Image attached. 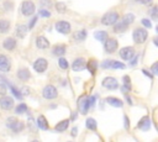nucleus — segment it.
I'll use <instances>...</instances> for the list:
<instances>
[{"label": "nucleus", "instance_id": "obj_1", "mask_svg": "<svg viewBox=\"0 0 158 142\" xmlns=\"http://www.w3.org/2000/svg\"><path fill=\"white\" fill-rule=\"evenodd\" d=\"M95 104V96H88V95H81L78 99V109L79 112L85 115L88 110Z\"/></svg>", "mask_w": 158, "mask_h": 142}, {"label": "nucleus", "instance_id": "obj_2", "mask_svg": "<svg viewBox=\"0 0 158 142\" xmlns=\"http://www.w3.org/2000/svg\"><path fill=\"white\" fill-rule=\"evenodd\" d=\"M133 20H135V15H133V14H131V12L126 14V15L122 17V20H121L118 23H116V25L114 26V31H115V32H122V31H125V30L133 22Z\"/></svg>", "mask_w": 158, "mask_h": 142}, {"label": "nucleus", "instance_id": "obj_3", "mask_svg": "<svg viewBox=\"0 0 158 142\" xmlns=\"http://www.w3.org/2000/svg\"><path fill=\"white\" fill-rule=\"evenodd\" d=\"M132 37H133L135 43L142 44V43L146 42V40H147V37H148L147 30H144V28H142V27H137V28H135V31H133V33H132Z\"/></svg>", "mask_w": 158, "mask_h": 142}, {"label": "nucleus", "instance_id": "obj_4", "mask_svg": "<svg viewBox=\"0 0 158 142\" xmlns=\"http://www.w3.org/2000/svg\"><path fill=\"white\" fill-rule=\"evenodd\" d=\"M117 20H118V14L116 11H110L101 17V23L106 26H112L117 22Z\"/></svg>", "mask_w": 158, "mask_h": 142}, {"label": "nucleus", "instance_id": "obj_5", "mask_svg": "<svg viewBox=\"0 0 158 142\" xmlns=\"http://www.w3.org/2000/svg\"><path fill=\"white\" fill-rule=\"evenodd\" d=\"M42 95H43L44 99L52 100V99H56V98L58 96V91H57L56 86L48 84V85H46V86L43 88V90H42Z\"/></svg>", "mask_w": 158, "mask_h": 142}, {"label": "nucleus", "instance_id": "obj_6", "mask_svg": "<svg viewBox=\"0 0 158 142\" xmlns=\"http://www.w3.org/2000/svg\"><path fill=\"white\" fill-rule=\"evenodd\" d=\"M7 127H10L14 132H20L23 130L25 123L20 120H16L15 117H10V119H7Z\"/></svg>", "mask_w": 158, "mask_h": 142}, {"label": "nucleus", "instance_id": "obj_7", "mask_svg": "<svg viewBox=\"0 0 158 142\" xmlns=\"http://www.w3.org/2000/svg\"><path fill=\"white\" fill-rule=\"evenodd\" d=\"M21 12L23 16H32L35 12V4L30 0H25L21 5Z\"/></svg>", "mask_w": 158, "mask_h": 142}, {"label": "nucleus", "instance_id": "obj_8", "mask_svg": "<svg viewBox=\"0 0 158 142\" xmlns=\"http://www.w3.org/2000/svg\"><path fill=\"white\" fill-rule=\"evenodd\" d=\"M135 49H133V47H128V46H126V47H122L120 51H118V54H120V57L122 58V59H125V61H130L133 56H135Z\"/></svg>", "mask_w": 158, "mask_h": 142}, {"label": "nucleus", "instance_id": "obj_9", "mask_svg": "<svg viewBox=\"0 0 158 142\" xmlns=\"http://www.w3.org/2000/svg\"><path fill=\"white\" fill-rule=\"evenodd\" d=\"M70 23L68 22V21H64V20H62V21H57L56 22V30L59 32V33H63V35H67V33H69L70 32Z\"/></svg>", "mask_w": 158, "mask_h": 142}, {"label": "nucleus", "instance_id": "obj_10", "mask_svg": "<svg viewBox=\"0 0 158 142\" xmlns=\"http://www.w3.org/2000/svg\"><path fill=\"white\" fill-rule=\"evenodd\" d=\"M104 47H105V51L107 53H114L117 49L118 43H117V41L115 38H106L104 41Z\"/></svg>", "mask_w": 158, "mask_h": 142}, {"label": "nucleus", "instance_id": "obj_11", "mask_svg": "<svg viewBox=\"0 0 158 142\" xmlns=\"http://www.w3.org/2000/svg\"><path fill=\"white\" fill-rule=\"evenodd\" d=\"M47 67H48V62H47V59H44V58H38V59H36L35 63H33V69H35L37 73H43V72L47 69Z\"/></svg>", "mask_w": 158, "mask_h": 142}, {"label": "nucleus", "instance_id": "obj_12", "mask_svg": "<svg viewBox=\"0 0 158 142\" xmlns=\"http://www.w3.org/2000/svg\"><path fill=\"white\" fill-rule=\"evenodd\" d=\"M102 86L109 89V90H115V89L118 88V83L114 77H106L102 80Z\"/></svg>", "mask_w": 158, "mask_h": 142}, {"label": "nucleus", "instance_id": "obj_13", "mask_svg": "<svg viewBox=\"0 0 158 142\" xmlns=\"http://www.w3.org/2000/svg\"><path fill=\"white\" fill-rule=\"evenodd\" d=\"M101 67L102 68H114V69H123L125 68V64L118 62V61H104L101 63Z\"/></svg>", "mask_w": 158, "mask_h": 142}, {"label": "nucleus", "instance_id": "obj_14", "mask_svg": "<svg viewBox=\"0 0 158 142\" xmlns=\"http://www.w3.org/2000/svg\"><path fill=\"white\" fill-rule=\"evenodd\" d=\"M85 67H86V61H85L84 58H81V57L77 58V59L72 63V69H73L74 72H80V70L85 69Z\"/></svg>", "mask_w": 158, "mask_h": 142}, {"label": "nucleus", "instance_id": "obj_15", "mask_svg": "<svg viewBox=\"0 0 158 142\" xmlns=\"http://www.w3.org/2000/svg\"><path fill=\"white\" fill-rule=\"evenodd\" d=\"M0 107L4 110H11L14 107V99L10 96H2L0 99Z\"/></svg>", "mask_w": 158, "mask_h": 142}, {"label": "nucleus", "instance_id": "obj_16", "mask_svg": "<svg viewBox=\"0 0 158 142\" xmlns=\"http://www.w3.org/2000/svg\"><path fill=\"white\" fill-rule=\"evenodd\" d=\"M10 68H11V64H10L9 58L4 54H0V70L1 72H9Z\"/></svg>", "mask_w": 158, "mask_h": 142}, {"label": "nucleus", "instance_id": "obj_17", "mask_svg": "<svg viewBox=\"0 0 158 142\" xmlns=\"http://www.w3.org/2000/svg\"><path fill=\"white\" fill-rule=\"evenodd\" d=\"M137 127L142 131H148L149 127H151V119L148 116H144L139 120V122L137 123Z\"/></svg>", "mask_w": 158, "mask_h": 142}, {"label": "nucleus", "instance_id": "obj_18", "mask_svg": "<svg viewBox=\"0 0 158 142\" xmlns=\"http://www.w3.org/2000/svg\"><path fill=\"white\" fill-rule=\"evenodd\" d=\"M36 46H37L40 49H46V48L49 47V41H48L46 37H43V36H38V37L36 38Z\"/></svg>", "mask_w": 158, "mask_h": 142}, {"label": "nucleus", "instance_id": "obj_19", "mask_svg": "<svg viewBox=\"0 0 158 142\" xmlns=\"http://www.w3.org/2000/svg\"><path fill=\"white\" fill-rule=\"evenodd\" d=\"M106 102L114 107H122L123 106V101L118 98H115V96H109L106 98Z\"/></svg>", "mask_w": 158, "mask_h": 142}, {"label": "nucleus", "instance_id": "obj_20", "mask_svg": "<svg viewBox=\"0 0 158 142\" xmlns=\"http://www.w3.org/2000/svg\"><path fill=\"white\" fill-rule=\"evenodd\" d=\"M2 47H4L5 49H7V51H12V49L16 47V41H15V38H12V37L5 38L4 42H2Z\"/></svg>", "mask_w": 158, "mask_h": 142}, {"label": "nucleus", "instance_id": "obj_21", "mask_svg": "<svg viewBox=\"0 0 158 142\" xmlns=\"http://www.w3.org/2000/svg\"><path fill=\"white\" fill-rule=\"evenodd\" d=\"M30 77H31V74H30V70H28V69H26V68H20V69L17 70V78H19L20 80L26 81V80L30 79Z\"/></svg>", "mask_w": 158, "mask_h": 142}, {"label": "nucleus", "instance_id": "obj_22", "mask_svg": "<svg viewBox=\"0 0 158 142\" xmlns=\"http://www.w3.org/2000/svg\"><path fill=\"white\" fill-rule=\"evenodd\" d=\"M37 126H38L41 130H44V131L49 130V125H48V122H47V119H46L43 115H40V116L37 117Z\"/></svg>", "mask_w": 158, "mask_h": 142}, {"label": "nucleus", "instance_id": "obj_23", "mask_svg": "<svg viewBox=\"0 0 158 142\" xmlns=\"http://www.w3.org/2000/svg\"><path fill=\"white\" fill-rule=\"evenodd\" d=\"M68 125H69V120H68V119H67V120H63V121L58 122V123L54 126V130H56L57 132H63V131H65V130L68 128Z\"/></svg>", "mask_w": 158, "mask_h": 142}, {"label": "nucleus", "instance_id": "obj_24", "mask_svg": "<svg viewBox=\"0 0 158 142\" xmlns=\"http://www.w3.org/2000/svg\"><path fill=\"white\" fill-rule=\"evenodd\" d=\"M26 32H27V26L25 25H19L16 27V36L20 37V38H23L26 36Z\"/></svg>", "mask_w": 158, "mask_h": 142}, {"label": "nucleus", "instance_id": "obj_25", "mask_svg": "<svg viewBox=\"0 0 158 142\" xmlns=\"http://www.w3.org/2000/svg\"><path fill=\"white\" fill-rule=\"evenodd\" d=\"M65 53V46L64 44H57L53 47V54L54 56H63Z\"/></svg>", "mask_w": 158, "mask_h": 142}, {"label": "nucleus", "instance_id": "obj_26", "mask_svg": "<svg viewBox=\"0 0 158 142\" xmlns=\"http://www.w3.org/2000/svg\"><path fill=\"white\" fill-rule=\"evenodd\" d=\"M86 67H88L89 72L94 75V74H95V72H96V68H98V63H96V61H95V59H90V61L86 63Z\"/></svg>", "mask_w": 158, "mask_h": 142}, {"label": "nucleus", "instance_id": "obj_27", "mask_svg": "<svg viewBox=\"0 0 158 142\" xmlns=\"http://www.w3.org/2000/svg\"><path fill=\"white\" fill-rule=\"evenodd\" d=\"M122 90L123 93L126 94L128 90H131V79L128 75H125L123 77V86H122Z\"/></svg>", "mask_w": 158, "mask_h": 142}, {"label": "nucleus", "instance_id": "obj_28", "mask_svg": "<svg viewBox=\"0 0 158 142\" xmlns=\"http://www.w3.org/2000/svg\"><path fill=\"white\" fill-rule=\"evenodd\" d=\"M94 37H95L96 40H99L100 42H104V41L107 38V32H105V31H96V32L94 33Z\"/></svg>", "mask_w": 158, "mask_h": 142}, {"label": "nucleus", "instance_id": "obj_29", "mask_svg": "<svg viewBox=\"0 0 158 142\" xmlns=\"http://www.w3.org/2000/svg\"><path fill=\"white\" fill-rule=\"evenodd\" d=\"M10 28V21L7 20H0V32H7Z\"/></svg>", "mask_w": 158, "mask_h": 142}, {"label": "nucleus", "instance_id": "obj_30", "mask_svg": "<svg viewBox=\"0 0 158 142\" xmlns=\"http://www.w3.org/2000/svg\"><path fill=\"white\" fill-rule=\"evenodd\" d=\"M86 127L89 128V130H91V131H95L96 130V127H98V125H96V121L93 119V117H89L88 120H86Z\"/></svg>", "mask_w": 158, "mask_h": 142}, {"label": "nucleus", "instance_id": "obj_31", "mask_svg": "<svg viewBox=\"0 0 158 142\" xmlns=\"http://www.w3.org/2000/svg\"><path fill=\"white\" fill-rule=\"evenodd\" d=\"M85 37H86V31L85 30H80V31H77L74 33V38L77 41H83V40H85Z\"/></svg>", "mask_w": 158, "mask_h": 142}, {"label": "nucleus", "instance_id": "obj_32", "mask_svg": "<svg viewBox=\"0 0 158 142\" xmlns=\"http://www.w3.org/2000/svg\"><path fill=\"white\" fill-rule=\"evenodd\" d=\"M27 110H28V107H27V105H26V104H20V105H17V106H16L15 112H16L17 115H21V114L27 112Z\"/></svg>", "mask_w": 158, "mask_h": 142}, {"label": "nucleus", "instance_id": "obj_33", "mask_svg": "<svg viewBox=\"0 0 158 142\" xmlns=\"http://www.w3.org/2000/svg\"><path fill=\"white\" fill-rule=\"evenodd\" d=\"M58 64H59V67H60L62 69H68V68H69V63H68V61L64 59V58H59Z\"/></svg>", "mask_w": 158, "mask_h": 142}, {"label": "nucleus", "instance_id": "obj_34", "mask_svg": "<svg viewBox=\"0 0 158 142\" xmlns=\"http://www.w3.org/2000/svg\"><path fill=\"white\" fill-rule=\"evenodd\" d=\"M10 89H11V91H12V94L17 98V99H22V94H21V91L20 90H17L15 86H12V85H10Z\"/></svg>", "mask_w": 158, "mask_h": 142}, {"label": "nucleus", "instance_id": "obj_35", "mask_svg": "<svg viewBox=\"0 0 158 142\" xmlns=\"http://www.w3.org/2000/svg\"><path fill=\"white\" fill-rule=\"evenodd\" d=\"M56 9H57V11H59V12H64V11H65V5H64L63 2H57Z\"/></svg>", "mask_w": 158, "mask_h": 142}, {"label": "nucleus", "instance_id": "obj_36", "mask_svg": "<svg viewBox=\"0 0 158 142\" xmlns=\"http://www.w3.org/2000/svg\"><path fill=\"white\" fill-rule=\"evenodd\" d=\"M157 11H158V7H157V6H153V7H152V10L149 11V14H151L152 19H154V20H157Z\"/></svg>", "mask_w": 158, "mask_h": 142}, {"label": "nucleus", "instance_id": "obj_37", "mask_svg": "<svg viewBox=\"0 0 158 142\" xmlns=\"http://www.w3.org/2000/svg\"><path fill=\"white\" fill-rule=\"evenodd\" d=\"M40 16H42V17H49L51 16V12L48 10L42 9V10H40Z\"/></svg>", "mask_w": 158, "mask_h": 142}, {"label": "nucleus", "instance_id": "obj_38", "mask_svg": "<svg viewBox=\"0 0 158 142\" xmlns=\"http://www.w3.org/2000/svg\"><path fill=\"white\" fill-rule=\"evenodd\" d=\"M141 23H142L144 27H148V28H151V27H152L151 21H149V20H147V19H142V20H141Z\"/></svg>", "mask_w": 158, "mask_h": 142}, {"label": "nucleus", "instance_id": "obj_39", "mask_svg": "<svg viewBox=\"0 0 158 142\" xmlns=\"http://www.w3.org/2000/svg\"><path fill=\"white\" fill-rule=\"evenodd\" d=\"M130 61H131V63H130L131 65H136V64H137V61H138V54H136V53H135V56H133Z\"/></svg>", "mask_w": 158, "mask_h": 142}, {"label": "nucleus", "instance_id": "obj_40", "mask_svg": "<svg viewBox=\"0 0 158 142\" xmlns=\"http://www.w3.org/2000/svg\"><path fill=\"white\" fill-rule=\"evenodd\" d=\"M36 21H37V17H33L32 20H31V22H28V26H27V28H32L33 26H35V23H36Z\"/></svg>", "mask_w": 158, "mask_h": 142}, {"label": "nucleus", "instance_id": "obj_41", "mask_svg": "<svg viewBox=\"0 0 158 142\" xmlns=\"http://www.w3.org/2000/svg\"><path fill=\"white\" fill-rule=\"evenodd\" d=\"M157 65H158V63H154V64L152 65V74H153V75H157V74H158V69H157Z\"/></svg>", "mask_w": 158, "mask_h": 142}, {"label": "nucleus", "instance_id": "obj_42", "mask_svg": "<svg viewBox=\"0 0 158 142\" xmlns=\"http://www.w3.org/2000/svg\"><path fill=\"white\" fill-rule=\"evenodd\" d=\"M5 94H6V86L0 83V95H5Z\"/></svg>", "mask_w": 158, "mask_h": 142}, {"label": "nucleus", "instance_id": "obj_43", "mask_svg": "<svg viewBox=\"0 0 158 142\" xmlns=\"http://www.w3.org/2000/svg\"><path fill=\"white\" fill-rule=\"evenodd\" d=\"M123 121H125V128L128 130V128H130V120H128V117L125 116V117H123Z\"/></svg>", "mask_w": 158, "mask_h": 142}, {"label": "nucleus", "instance_id": "obj_44", "mask_svg": "<svg viewBox=\"0 0 158 142\" xmlns=\"http://www.w3.org/2000/svg\"><path fill=\"white\" fill-rule=\"evenodd\" d=\"M40 2H41L42 6H47V7L51 6V0H41Z\"/></svg>", "mask_w": 158, "mask_h": 142}, {"label": "nucleus", "instance_id": "obj_45", "mask_svg": "<svg viewBox=\"0 0 158 142\" xmlns=\"http://www.w3.org/2000/svg\"><path fill=\"white\" fill-rule=\"evenodd\" d=\"M142 73H144V75H147L149 79H152V78H153V74H151V73H149L148 70H146V69H143V70H142Z\"/></svg>", "mask_w": 158, "mask_h": 142}, {"label": "nucleus", "instance_id": "obj_46", "mask_svg": "<svg viewBox=\"0 0 158 142\" xmlns=\"http://www.w3.org/2000/svg\"><path fill=\"white\" fill-rule=\"evenodd\" d=\"M77 131H78V128L77 127H73L72 128V136H77Z\"/></svg>", "mask_w": 158, "mask_h": 142}]
</instances>
